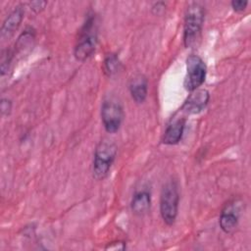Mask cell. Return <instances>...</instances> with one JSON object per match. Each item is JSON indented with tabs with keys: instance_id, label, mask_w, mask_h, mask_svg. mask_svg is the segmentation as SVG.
<instances>
[{
	"instance_id": "cell-1",
	"label": "cell",
	"mask_w": 251,
	"mask_h": 251,
	"mask_svg": "<svg viewBox=\"0 0 251 251\" xmlns=\"http://www.w3.org/2000/svg\"><path fill=\"white\" fill-rule=\"evenodd\" d=\"M97 22L94 14H88L82 25L76 43L75 45L74 55L77 61L83 62L88 59L95 51L97 45Z\"/></svg>"
},
{
	"instance_id": "cell-2",
	"label": "cell",
	"mask_w": 251,
	"mask_h": 251,
	"mask_svg": "<svg viewBox=\"0 0 251 251\" xmlns=\"http://www.w3.org/2000/svg\"><path fill=\"white\" fill-rule=\"evenodd\" d=\"M204 23V8L197 2L188 5L184 16L183 43L186 48L195 44Z\"/></svg>"
},
{
	"instance_id": "cell-3",
	"label": "cell",
	"mask_w": 251,
	"mask_h": 251,
	"mask_svg": "<svg viewBox=\"0 0 251 251\" xmlns=\"http://www.w3.org/2000/svg\"><path fill=\"white\" fill-rule=\"evenodd\" d=\"M116 156L117 146L113 141L103 139L99 142L95 149L92 167V175L95 179H103L108 175Z\"/></svg>"
},
{
	"instance_id": "cell-4",
	"label": "cell",
	"mask_w": 251,
	"mask_h": 251,
	"mask_svg": "<svg viewBox=\"0 0 251 251\" xmlns=\"http://www.w3.org/2000/svg\"><path fill=\"white\" fill-rule=\"evenodd\" d=\"M178 187L176 181H168L162 188L160 197V213L163 221L168 225L172 226L177 216L178 208Z\"/></svg>"
},
{
	"instance_id": "cell-5",
	"label": "cell",
	"mask_w": 251,
	"mask_h": 251,
	"mask_svg": "<svg viewBox=\"0 0 251 251\" xmlns=\"http://www.w3.org/2000/svg\"><path fill=\"white\" fill-rule=\"evenodd\" d=\"M207 67L201 57L191 54L186 59V75L184 77V88L191 92L198 89L205 81Z\"/></svg>"
},
{
	"instance_id": "cell-6",
	"label": "cell",
	"mask_w": 251,
	"mask_h": 251,
	"mask_svg": "<svg viewBox=\"0 0 251 251\" xmlns=\"http://www.w3.org/2000/svg\"><path fill=\"white\" fill-rule=\"evenodd\" d=\"M124 119L122 104L115 98H107L101 106V120L104 128L109 133L117 132Z\"/></svg>"
},
{
	"instance_id": "cell-7",
	"label": "cell",
	"mask_w": 251,
	"mask_h": 251,
	"mask_svg": "<svg viewBox=\"0 0 251 251\" xmlns=\"http://www.w3.org/2000/svg\"><path fill=\"white\" fill-rule=\"evenodd\" d=\"M209 98L210 94L206 89H195L186 98L180 110L188 115L199 114L206 108Z\"/></svg>"
},
{
	"instance_id": "cell-8",
	"label": "cell",
	"mask_w": 251,
	"mask_h": 251,
	"mask_svg": "<svg viewBox=\"0 0 251 251\" xmlns=\"http://www.w3.org/2000/svg\"><path fill=\"white\" fill-rule=\"evenodd\" d=\"M185 126V119L183 117L174 118L171 123L168 125L164 135H163V143L167 145H174L180 141L183 133Z\"/></svg>"
},
{
	"instance_id": "cell-9",
	"label": "cell",
	"mask_w": 251,
	"mask_h": 251,
	"mask_svg": "<svg viewBox=\"0 0 251 251\" xmlns=\"http://www.w3.org/2000/svg\"><path fill=\"white\" fill-rule=\"evenodd\" d=\"M239 221V210L236 205L228 204L222 211L220 216V226L226 233L232 232L238 225Z\"/></svg>"
},
{
	"instance_id": "cell-10",
	"label": "cell",
	"mask_w": 251,
	"mask_h": 251,
	"mask_svg": "<svg viewBox=\"0 0 251 251\" xmlns=\"http://www.w3.org/2000/svg\"><path fill=\"white\" fill-rule=\"evenodd\" d=\"M25 11L23 9L22 5L17 6L11 13L10 15L5 19L2 27H1V36L3 38L11 36L14 31L19 27L21 25L23 18H24Z\"/></svg>"
},
{
	"instance_id": "cell-11",
	"label": "cell",
	"mask_w": 251,
	"mask_h": 251,
	"mask_svg": "<svg viewBox=\"0 0 251 251\" xmlns=\"http://www.w3.org/2000/svg\"><path fill=\"white\" fill-rule=\"evenodd\" d=\"M129 91L134 102L140 104L143 103L147 96L148 81L143 75H134L129 83Z\"/></svg>"
},
{
	"instance_id": "cell-12",
	"label": "cell",
	"mask_w": 251,
	"mask_h": 251,
	"mask_svg": "<svg viewBox=\"0 0 251 251\" xmlns=\"http://www.w3.org/2000/svg\"><path fill=\"white\" fill-rule=\"evenodd\" d=\"M151 205V196L148 191H139L132 197L130 207L134 215L143 216L146 214Z\"/></svg>"
},
{
	"instance_id": "cell-13",
	"label": "cell",
	"mask_w": 251,
	"mask_h": 251,
	"mask_svg": "<svg viewBox=\"0 0 251 251\" xmlns=\"http://www.w3.org/2000/svg\"><path fill=\"white\" fill-rule=\"evenodd\" d=\"M121 67H122V64L116 54L110 53L106 55L103 62V70L108 76H112L116 75L121 70Z\"/></svg>"
},
{
	"instance_id": "cell-14",
	"label": "cell",
	"mask_w": 251,
	"mask_h": 251,
	"mask_svg": "<svg viewBox=\"0 0 251 251\" xmlns=\"http://www.w3.org/2000/svg\"><path fill=\"white\" fill-rule=\"evenodd\" d=\"M248 5L247 1L243 0H233L231 2V7L235 12H243Z\"/></svg>"
},
{
	"instance_id": "cell-15",
	"label": "cell",
	"mask_w": 251,
	"mask_h": 251,
	"mask_svg": "<svg viewBox=\"0 0 251 251\" xmlns=\"http://www.w3.org/2000/svg\"><path fill=\"white\" fill-rule=\"evenodd\" d=\"M12 108V103L10 100L8 99H2L1 100V104H0V109H1V113L2 115H9L10 111Z\"/></svg>"
},
{
	"instance_id": "cell-16",
	"label": "cell",
	"mask_w": 251,
	"mask_h": 251,
	"mask_svg": "<svg viewBox=\"0 0 251 251\" xmlns=\"http://www.w3.org/2000/svg\"><path fill=\"white\" fill-rule=\"evenodd\" d=\"M46 4H47V2H45V1H33V2L29 3V6L32 11H34L35 13H39L40 11H42L44 9Z\"/></svg>"
}]
</instances>
